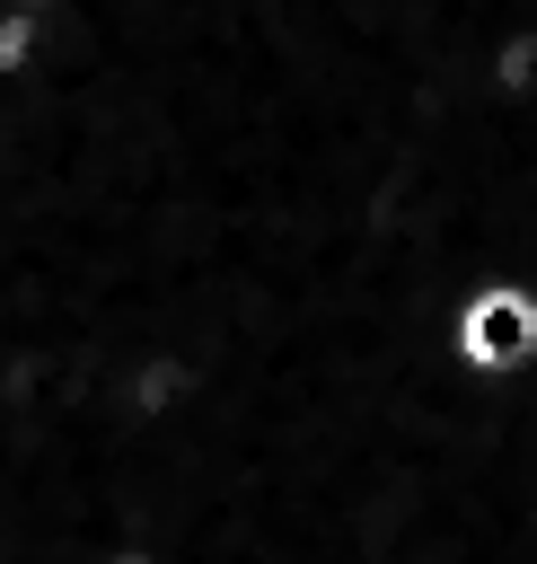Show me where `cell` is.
Returning a JSON list of instances; mask_svg holds the SVG:
<instances>
[{
    "label": "cell",
    "mask_w": 537,
    "mask_h": 564,
    "mask_svg": "<svg viewBox=\"0 0 537 564\" xmlns=\"http://www.w3.org/2000/svg\"><path fill=\"white\" fill-rule=\"evenodd\" d=\"M528 335H537V317H528V300H484V317H475V361H519L528 352Z\"/></svg>",
    "instance_id": "cell-1"
}]
</instances>
